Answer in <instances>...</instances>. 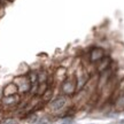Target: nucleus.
Segmentation results:
<instances>
[{
	"mask_svg": "<svg viewBox=\"0 0 124 124\" xmlns=\"http://www.w3.org/2000/svg\"><path fill=\"white\" fill-rule=\"evenodd\" d=\"M60 92L67 97H72L74 94L77 93V80L75 75H72L71 77H67L60 84Z\"/></svg>",
	"mask_w": 124,
	"mask_h": 124,
	"instance_id": "nucleus-1",
	"label": "nucleus"
},
{
	"mask_svg": "<svg viewBox=\"0 0 124 124\" xmlns=\"http://www.w3.org/2000/svg\"><path fill=\"white\" fill-rule=\"evenodd\" d=\"M69 98L67 95H60V97L55 98V99H52L51 101L47 103V107L49 108V110L52 113H61V111L66 110L68 108V105H69Z\"/></svg>",
	"mask_w": 124,
	"mask_h": 124,
	"instance_id": "nucleus-2",
	"label": "nucleus"
},
{
	"mask_svg": "<svg viewBox=\"0 0 124 124\" xmlns=\"http://www.w3.org/2000/svg\"><path fill=\"white\" fill-rule=\"evenodd\" d=\"M22 101V98L20 95V93L14 94V95H8V97H2L0 100V105L4 107L5 109H12L17 107Z\"/></svg>",
	"mask_w": 124,
	"mask_h": 124,
	"instance_id": "nucleus-3",
	"label": "nucleus"
},
{
	"mask_svg": "<svg viewBox=\"0 0 124 124\" xmlns=\"http://www.w3.org/2000/svg\"><path fill=\"white\" fill-rule=\"evenodd\" d=\"M14 83L16 84L18 89V93H29L31 92V82L28 76H18L14 79Z\"/></svg>",
	"mask_w": 124,
	"mask_h": 124,
	"instance_id": "nucleus-4",
	"label": "nucleus"
},
{
	"mask_svg": "<svg viewBox=\"0 0 124 124\" xmlns=\"http://www.w3.org/2000/svg\"><path fill=\"white\" fill-rule=\"evenodd\" d=\"M106 56V52L105 49L101 47H93L89 52L87 55V60L91 64H97L99 61H101L102 59Z\"/></svg>",
	"mask_w": 124,
	"mask_h": 124,
	"instance_id": "nucleus-5",
	"label": "nucleus"
},
{
	"mask_svg": "<svg viewBox=\"0 0 124 124\" xmlns=\"http://www.w3.org/2000/svg\"><path fill=\"white\" fill-rule=\"evenodd\" d=\"M110 66H111L110 59L106 55V56L102 59L101 61H99L97 64H95V69H97V71L99 72V74H101V72H103L105 70H107V69H108Z\"/></svg>",
	"mask_w": 124,
	"mask_h": 124,
	"instance_id": "nucleus-6",
	"label": "nucleus"
},
{
	"mask_svg": "<svg viewBox=\"0 0 124 124\" xmlns=\"http://www.w3.org/2000/svg\"><path fill=\"white\" fill-rule=\"evenodd\" d=\"M18 93V89L16 84L12 82L7 84L6 86L4 87V91H2V97H8V95H14V94H17Z\"/></svg>",
	"mask_w": 124,
	"mask_h": 124,
	"instance_id": "nucleus-7",
	"label": "nucleus"
},
{
	"mask_svg": "<svg viewBox=\"0 0 124 124\" xmlns=\"http://www.w3.org/2000/svg\"><path fill=\"white\" fill-rule=\"evenodd\" d=\"M67 78V69L64 67H62V68H58L55 72L53 74V79L54 82H60V84H61L63 80Z\"/></svg>",
	"mask_w": 124,
	"mask_h": 124,
	"instance_id": "nucleus-8",
	"label": "nucleus"
},
{
	"mask_svg": "<svg viewBox=\"0 0 124 124\" xmlns=\"http://www.w3.org/2000/svg\"><path fill=\"white\" fill-rule=\"evenodd\" d=\"M7 1H9V2H12V1H14V0H7Z\"/></svg>",
	"mask_w": 124,
	"mask_h": 124,
	"instance_id": "nucleus-9",
	"label": "nucleus"
}]
</instances>
